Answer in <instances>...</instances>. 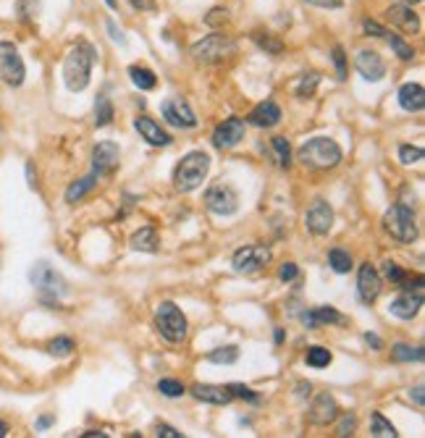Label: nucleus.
Instances as JSON below:
<instances>
[{"label":"nucleus","mask_w":425,"mask_h":438,"mask_svg":"<svg viewBox=\"0 0 425 438\" xmlns=\"http://www.w3.org/2000/svg\"><path fill=\"white\" fill-rule=\"evenodd\" d=\"M53 422H56V418H53V415H45V418H40V420H37V430H45V428H50V425H53Z\"/></svg>","instance_id":"nucleus-54"},{"label":"nucleus","mask_w":425,"mask_h":438,"mask_svg":"<svg viewBox=\"0 0 425 438\" xmlns=\"http://www.w3.org/2000/svg\"><path fill=\"white\" fill-rule=\"evenodd\" d=\"M339 418V404H336V399H333L331 394L323 391L315 396V401L310 404V412H307V420L313 422V425H328V422H333V420Z\"/></svg>","instance_id":"nucleus-16"},{"label":"nucleus","mask_w":425,"mask_h":438,"mask_svg":"<svg viewBox=\"0 0 425 438\" xmlns=\"http://www.w3.org/2000/svg\"><path fill=\"white\" fill-rule=\"evenodd\" d=\"M328 265H331L336 273H349L352 271V255L347 250H342V247H333L331 252H328Z\"/></svg>","instance_id":"nucleus-30"},{"label":"nucleus","mask_w":425,"mask_h":438,"mask_svg":"<svg viewBox=\"0 0 425 438\" xmlns=\"http://www.w3.org/2000/svg\"><path fill=\"white\" fill-rule=\"evenodd\" d=\"M244 131H247L244 118L232 116V118H226L223 123L215 126V131H212V145L218 150H232L244 140Z\"/></svg>","instance_id":"nucleus-11"},{"label":"nucleus","mask_w":425,"mask_h":438,"mask_svg":"<svg viewBox=\"0 0 425 438\" xmlns=\"http://www.w3.org/2000/svg\"><path fill=\"white\" fill-rule=\"evenodd\" d=\"M333 63H336V71H339V79H347V56L339 45L333 47Z\"/></svg>","instance_id":"nucleus-46"},{"label":"nucleus","mask_w":425,"mask_h":438,"mask_svg":"<svg viewBox=\"0 0 425 438\" xmlns=\"http://www.w3.org/2000/svg\"><path fill=\"white\" fill-rule=\"evenodd\" d=\"M29 281H32V286L40 291V302H42V305H50V308H58V299L68 291L66 289V281L61 279L56 273V268L45 260H40L32 265Z\"/></svg>","instance_id":"nucleus-4"},{"label":"nucleus","mask_w":425,"mask_h":438,"mask_svg":"<svg viewBox=\"0 0 425 438\" xmlns=\"http://www.w3.org/2000/svg\"><path fill=\"white\" fill-rule=\"evenodd\" d=\"M381 289H383L381 273L370 262H362L360 273H357V294H360V299L365 305H373L381 297Z\"/></svg>","instance_id":"nucleus-14"},{"label":"nucleus","mask_w":425,"mask_h":438,"mask_svg":"<svg viewBox=\"0 0 425 438\" xmlns=\"http://www.w3.org/2000/svg\"><path fill=\"white\" fill-rule=\"evenodd\" d=\"M365 341H368V344L373 346V349H383V341H381V339L376 334H365Z\"/></svg>","instance_id":"nucleus-53"},{"label":"nucleus","mask_w":425,"mask_h":438,"mask_svg":"<svg viewBox=\"0 0 425 438\" xmlns=\"http://www.w3.org/2000/svg\"><path fill=\"white\" fill-rule=\"evenodd\" d=\"M97 174H90V176H84V178H79V181H74V184H71V187L66 189V202H71V205H74V202H79V200H82L84 195H87V192H92L95 189V184H97Z\"/></svg>","instance_id":"nucleus-26"},{"label":"nucleus","mask_w":425,"mask_h":438,"mask_svg":"<svg viewBox=\"0 0 425 438\" xmlns=\"http://www.w3.org/2000/svg\"><path fill=\"white\" fill-rule=\"evenodd\" d=\"M318 82H321V74H315V71H310V74H305L302 79H299V84H297L294 95L299 97V100H307V97H313L315 90H318Z\"/></svg>","instance_id":"nucleus-35"},{"label":"nucleus","mask_w":425,"mask_h":438,"mask_svg":"<svg viewBox=\"0 0 425 438\" xmlns=\"http://www.w3.org/2000/svg\"><path fill=\"white\" fill-rule=\"evenodd\" d=\"M108 32H111V37L119 42V45H126V37H124V32L116 27V21H108Z\"/></svg>","instance_id":"nucleus-51"},{"label":"nucleus","mask_w":425,"mask_h":438,"mask_svg":"<svg viewBox=\"0 0 425 438\" xmlns=\"http://www.w3.org/2000/svg\"><path fill=\"white\" fill-rule=\"evenodd\" d=\"M208 360L215 365H234L237 360H239V349H237L234 344L218 346V349H212L210 355H208Z\"/></svg>","instance_id":"nucleus-34"},{"label":"nucleus","mask_w":425,"mask_h":438,"mask_svg":"<svg viewBox=\"0 0 425 438\" xmlns=\"http://www.w3.org/2000/svg\"><path fill=\"white\" fill-rule=\"evenodd\" d=\"M157 391L163 394V396H168V399H176V396H184L186 389L184 383L174 381V378H163V381H157Z\"/></svg>","instance_id":"nucleus-39"},{"label":"nucleus","mask_w":425,"mask_h":438,"mask_svg":"<svg viewBox=\"0 0 425 438\" xmlns=\"http://www.w3.org/2000/svg\"><path fill=\"white\" fill-rule=\"evenodd\" d=\"M160 111H163V118L171 126H179V129H194L197 126V116H194V111L189 108L184 97H171V100L163 103Z\"/></svg>","instance_id":"nucleus-12"},{"label":"nucleus","mask_w":425,"mask_h":438,"mask_svg":"<svg viewBox=\"0 0 425 438\" xmlns=\"http://www.w3.org/2000/svg\"><path fill=\"white\" fill-rule=\"evenodd\" d=\"M129 76H131V82L137 84L139 90H145V92H150V90H155V87H157L155 71H152V68H148V66H131Z\"/></svg>","instance_id":"nucleus-28"},{"label":"nucleus","mask_w":425,"mask_h":438,"mask_svg":"<svg viewBox=\"0 0 425 438\" xmlns=\"http://www.w3.org/2000/svg\"><path fill=\"white\" fill-rule=\"evenodd\" d=\"M423 308V294H412V291H402L394 302H391V315H397L399 320H412Z\"/></svg>","instance_id":"nucleus-22"},{"label":"nucleus","mask_w":425,"mask_h":438,"mask_svg":"<svg viewBox=\"0 0 425 438\" xmlns=\"http://www.w3.org/2000/svg\"><path fill=\"white\" fill-rule=\"evenodd\" d=\"M270 257L273 255L265 244H252V247H241V250L234 252L232 265L237 273H258L268 265Z\"/></svg>","instance_id":"nucleus-10"},{"label":"nucleus","mask_w":425,"mask_h":438,"mask_svg":"<svg viewBox=\"0 0 425 438\" xmlns=\"http://www.w3.org/2000/svg\"><path fill=\"white\" fill-rule=\"evenodd\" d=\"M237 53V42L223 32H212L192 45V58L197 63H218Z\"/></svg>","instance_id":"nucleus-7"},{"label":"nucleus","mask_w":425,"mask_h":438,"mask_svg":"<svg viewBox=\"0 0 425 438\" xmlns=\"http://www.w3.org/2000/svg\"><path fill=\"white\" fill-rule=\"evenodd\" d=\"M354 66L362 79H368V82H381L386 76V63L376 50H360L354 58Z\"/></svg>","instance_id":"nucleus-17"},{"label":"nucleus","mask_w":425,"mask_h":438,"mask_svg":"<svg viewBox=\"0 0 425 438\" xmlns=\"http://www.w3.org/2000/svg\"><path fill=\"white\" fill-rule=\"evenodd\" d=\"M362 27H365V32H368V35H373V37H386V35H388V29L381 27L378 21L365 19V21H362Z\"/></svg>","instance_id":"nucleus-48"},{"label":"nucleus","mask_w":425,"mask_h":438,"mask_svg":"<svg viewBox=\"0 0 425 438\" xmlns=\"http://www.w3.org/2000/svg\"><path fill=\"white\" fill-rule=\"evenodd\" d=\"M121 150L116 142H97L92 150V168L97 176H108L119 168Z\"/></svg>","instance_id":"nucleus-15"},{"label":"nucleus","mask_w":425,"mask_h":438,"mask_svg":"<svg viewBox=\"0 0 425 438\" xmlns=\"http://www.w3.org/2000/svg\"><path fill=\"white\" fill-rule=\"evenodd\" d=\"M305 226L307 231L315 233V236H325L333 226V207L325 200H315L310 210L305 213Z\"/></svg>","instance_id":"nucleus-13"},{"label":"nucleus","mask_w":425,"mask_h":438,"mask_svg":"<svg viewBox=\"0 0 425 438\" xmlns=\"http://www.w3.org/2000/svg\"><path fill=\"white\" fill-rule=\"evenodd\" d=\"M27 76L24 61H21L19 50L13 42H0V79L8 87H21Z\"/></svg>","instance_id":"nucleus-8"},{"label":"nucleus","mask_w":425,"mask_h":438,"mask_svg":"<svg viewBox=\"0 0 425 438\" xmlns=\"http://www.w3.org/2000/svg\"><path fill=\"white\" fill-rule=\"evenodd\" d=\"M354 428H357V418L352 415V412H344L342 420H339V425H336V436H352L354 433Z\"/></svg>","instance_id":"nucleus-44"},{"label":"nucleus","mask_w":425,"mask_h":438,"mask_svg":"<svg viewBox=\"0 0 425 438\" xmlns=\"http://www.w3.org/2000/svg\"><path fill=\"white\" fill-rule=\"evenodd\" d=\"M247 123L258 126V129H273V126L281 123V108L273 100H263V103H258L250 111Z\"/></svg>","instance_id":"nucleus-18"},{"label":"nucleus","mask_w":425,"mask_h":438,"mask_svg":"<svg viewBox=\"0 0 425 438\" xmlns=\"http://www.w3.org/2000/svg\"><path fill=\"white\" fill-rule=\"evenodd\" d=\"M27 176H29V184L35 187V168H32V163H27Z\"/></svg>","instance_id":"nucleus-56"},{"label":"nucleus","mask_w":425,"mask_h":438,"mask_svg":"<svg viewBox=\"0 0 425 438\" xmlns=\"http://www.w3.org/2000/svg\"><path fill=\"white\" fill-rule=\"evenodd\" d=\"M297 276H299V268H297L294 262H284V265L278 268V279L284 281V284H289V281H294Z\"/></svg>","instance_id":"nucleus-47"},{"label":"nucleus","mask_w":425,"mask_h":438,"mask_svg":"<svg viewBox=\"0 0 425 438\" xmlns=\"http://www.w3.org/2000/svg\"><path fill=\"white\" fill-rule=\"evenodd\" d=\"M284 341V328H276V344Z\"/></svg>","instance_id":"nucleus-58"},{"label":"nucleus","mask_w":425,"mask_h":438,"mask_svg":"<svg viewBox=\"0 0 425 438\" xmlns=\"http://www.w3.org/2000/svg\"><path fill=\"white\" fill-rule=\"evenodd\" d=\"M370 433L376 438H394L397 436V428L381 412H373V418H370Z\"/></svg>","instance_id":"nucleus-31"},{"label":"nucleus","mask_w":425,"mask_h":438,"mask_svg":"<svg viewBox=\"0 0 425 438\" xmlns=\"http://www.w3.org/2000/svg\"><path fill=\"white\" fill-rule=\"evenodd\" d=\"M6 436H8V422L0 420V438H6Z\"/></svg>","instance_id":"nucleus-57"},{"label":"nucleus","mask_w":425,"mask_h":438,"mask_svg":"<svg viewBox=\"0 0 425 438\" xmlns=\"http://www.w3.org/2000/svg\"><path fill=\"white\" fill-rule=\"evenodd\" d=\"M273 150H276V158H278V166L281 168H289L292 166V147H289V140L287 137H273Z\"/></svg>","instance_id":"nucleus-38"},{"label":"nucleus","mask_w":425,"mask_h":438,"mask_svg":"<svg viewBox=\"0 0 425 438\" xmlns=\"http://www.w3.org/2000/svg\"><path fill=\"white\" fill-rule=\"evenodd\" d=\"M74 339H68V336H58V339H53L50 344H47V355H53V357H68V355H74Z\"/></svg>","instance_id":"nucleus-36"},{"label":"nucleus","mask_w":425,"mask_h":438,"mask_svg":"<svg viewBox=\"0 0 425 438\" xmlns=\"http://www.w3.org/2000/svg\"><path fill=\"white\" fill-rule=\"evenodd\" d=\"M229 391H232L234 399H244L250 401V404H260V394H255L250 386H241V383H232L229 386Z\"/></svg>","instance_id":"nucleus-41"},{"label":"nucleus","mask_w":425,"mask_h":438,"mask_svg":"<svg viewBox=\"0 0 425 438\" xmlns=\"http://www.w3.org/2000/svg\"><path fill=\"white\" fill-rule=\"evenodd\" d=\"M415 401H417V407L423 410V386H417L415 389Z\"/></svg>","instance_id":"nucleus-55"},{"label":"nucleus","mask_w":425,"mask_h":438,"mask_svg":"<svg viewBox=\"0 0 425 438\" xmlns=\"http://www.w3.org/2000/svg\"><path fill=\"white\" fill-rule=\"evenodd\" d=\"M383 229L386 233L399 244H409L417 239V224H415V213L407 205H394L388 207L386 215H383Z\"/></svg>","instance_id":"nucleus-6"},{"label":"nucleus","mask_w":425,"mask_h":438,"mask_svg":"<svg viewBox=\"0 0 425 438\" xmlns=\"http://www.w3.org/2000/svg\"><path fill=\"white\" fill-rule=\"evenodd\" d=\"M388 45H391V50H394V56L402 58V61H412L415 58V47L409 45V42H405V37H399V35H391L388 32L386 35Z\"/></svg>","instance_id":"nucleus-33"},{"label":"nucleus","mask_w":425,"mask_h":438,"mask_svg":"<svg viewBox=\"0 0 425 438\" xmlns=\"http://www.w3.org/2000/svg\"><path fill=\"white\" fill-rule=\"evenodd\" d=\"M208 171H210V155L203 152V150H192L176 166L174 187L179 192H184V195L186 192H194V189L203 187V181L208 178Z\"/></svg>","instance_id":"nucleus-3"},{"label":"nucleus","mask_w":425,"mask_h":438,"mask_svg":"<svg viewBox=\"0 0 425 438\" xmlns=\"http://www.w3.org/2000/svg\"><path fill=\"white\" fill-rule=\"evenodd\" d=\"M399 3H407V6H412V3H420V0H399Z\"/></svg>","instance_id":"nucleus-59"},{"label":"nucleus","mask_w":425,"mask_h":438,"mask_svg":"<svg viewBox=\"0 0 425 438\" xmlns=\"http://www.w3.org/2000/svg\"><path fill=\"white\" fill-rule=\"evenodd\" d=\"M129 3L137 11H155V0H129Z\"/></svg>","instance_id":"nucleus-52"},{"label":"nucleus","mask_w":425,"mask_h":438,"mask_svg":"<svg viewBox=\"0 0 425 438\" xmlns=\"http://www.w3.org/2000/svg\"><path fill=\"white\" fill-rule=\"evenodd\" d=\"M333 360V355L325 349V346H310L305 355V363L310 365V367H315V370H321V367H328Z\"/></svg>","instance_id":"nucleus-32"},{"label":"nucleus","mask_w":425,"mask_h":438,"mask_svg":"<svg viewBox=\"0 0 425 438\" xmlns=\"http://www.w3.org/2000/svg\"><path fill=\"white\" fill-rule=\"evenodd\" d=\"M397 100L407 113H420L425 108L423 84H417V82L402 84V87H399V92H397Z\"/></svg>","instance_id":"nucleus-23"},{"label":"nucleus","mask_w":425,"mask_h":438,"mask_svg":"<svg viewBox=\"0 0 425 438\" xmlns=\"http://www.w3.org/2000/svg\"><path fill=\"white\" fill-rule=\"evenodd\" d=\"M383 279H388L391 284H397V286H399V284L407 279V273L402 271V268H399L394 260H386V262H383Z\"/></svg>","instance_id":"nucleus-43"},{"label":"nucleus","mask_w":425,"mask_h":438,"mask_svg":"<svg viewBox=\"0 0 425 438\" xmlns=\"http://www.w3.org/2000/svg\"><path fill=\"white\" fill-rule=\"evenodd\" d=\"M302 323H305L307 328H323V326H342V323H347V317L342 315V312H336L333 308H315V310H307V312H302Z\"/></svg>","instance_id":"nucleus-24"},{"label":"nucleus","mask_w":425,"mask_h":438,"mask_svg":"<svg viewBox=\"0 0 425 438\" xmlns=\"http://www.w3.org/2000/svg\"><path fill=\"white\" fill-rule=\"evenodd\" d=\"M344 152L339 147V142L331 137H313L307 140L302 147L297 150V160L310 171H328L342 163Z\"/></svg>","instance_id":"nucleus-1"},{"label":"nucleus","mask_w":425,"mask_h":438,"mask_svg":"<svg viewBox=\"0 0 425 438\" xmlns=\"http://www.w3.org/2000/svg\"><path fill=\"white\" fill-rule=\"evenodd\" d=\"M40 13V0H16V16L19 21H32Z\"/></svg>","instance_id":"nucleus-40"},{"label":"nucleus","mask_w":425,"mask_h":438,"mask_svg":"<svg viewBox=\"0 0 425 438\" xmlns=\"http://www.w3.org/2000/svg\"><path fill=\"white\" fill-rule=\"evenodd\" d=\"M205 205L210 213L226 218V215H234L239 210V195L232 184H215L205 192Z\"/></svg>","instance_id":"nucleus-9"},{"label":"nucleus","mask_w":425,"mask_h":438,"mask_svg":"<svg viewBox=\"0 0 425 438\" xmlns=\"http://www.w3.org/2000/svg\"><path fill=\"white\" fill-rule=\"evenodd\" d=\"M105 3H108V6H111V8H116V0H105Z\"/></svg>","instance_id":"nucleus-60"},{"label":"nucleus","mask_w":425,"mask_h":438,"mask_svg":"<svg viewBox=\"0 0 425 438\" xmlns=\"http://www.w3.org/2000/svg\"><path fill=\"white\" fill-rule=\"evenodd\" d=\"M307 6H315V8H342L344 0H305Z\"/></svg>","instance_id":"nucleus-49"},{"label":"nucleus","mask_w":425,"mask_h":438,"mask_svg":"<svg viewBox=\"0 0 425 438\" xmlns=\"http://www.w3.org/2000/svg\"><path fill=\"white\" fill-rule=\"evenodd\" d=\"M252 39H255L260 50H265L268 56H278V53H284V42H281V39H276V37H270V35L255 32V35H252Z\"/></svg>","instance_id":"nucleus-37"},{"label":"nucleus","mask_w":425,"mask_h":438,"mask_svg":"<svg viewBox=\"0 0 425 438\" xmlns=\"http://www.w3.org/2000/svg\"><path fill=\"white\" fill-rule=\"evenodd\" d=\"M192 396L197 401H205V404H215V407H223V404H232L234 401L229 386H212V383L192 386Z\"/></svg>","instance_id":"nucleus-21"},{"label":"nucleus","mask_w":425,"mask_h":438,"mask_svg":"<svg viewBox=\"0 0 425 438\" xmlns=\"http://www.w3.org/2000/svg\"><path fill=\"white\" fill-rule=\"evenodd\" d=\"M386 19L391 21L394 27L402 29V32H407V35L420 32V19H417V13L412 11V6H407V3L391 6V8L386 11Z\"/></svg>","instance_id":"nucleus-19"},{"label":"nucleus","mask_w":425,"mask_h":438,"mask_svg":"<svg viewBox=\"0 0 425 438\" xmlns=\"http://www.w3.org/2000/svg\"><path fill=\"white\" fill-rule=\"evenodd\" d=\"M111 121H113V103L105 95H97V100H95V126L102 129V126H111Z\"/></svg>","instance_id":"nucleus-29"},{"label":"nucleus","mask_w":425,"mask_h":438,"mask_svg":"<svg viewBox=\"0 0 425 438\" xmlns=\"http://www.w3.org/2000/svg\"><path fill=\"white\" fill-rule=\"evenodd\" d=\"M95 66V47L90 42H79L68 50V56L64 61V82L71 92H82L90 84Z\"/></svg>","instance_id":"nucleus-2"},{"label":"nucleus","mask_w":425,"mask_h":438,"mask_svg":"<svg viewBox=\"0 0 425 438\" xmlns=\"http://www.w3.org/2000/svg\"><path fill=\"white\" fill-rule=\"evenodd\" d=\"M155 433H157V438H181V433H179V430L171 428V425H163V422H160V425L155 428Z\"/></svg>","instance_id":"nucleus-50"},{"label":"nucleus","mask_w":425,"mask_h":438,"mask_svg":"<svg viewBox=\"0 0 425 438\" xmlns=\"http://www.w3.org/2000/svg\"><path fill=\"white\" fill-rule=\"evenodd\" d=\"M423 346H412V344H394L391 346V360L394 363H423Z\"/></svg>","instance_id":"nucleus-27"},{"label":"nucleus","mask_w":425,"mask_h":438,"mask_svg":"<svg viewBox=\"0 0 425 438\" xmlns=\"http://www.w3.org/2000/svg\"><path fill=\"white\" fill-rule=\"evenodd\" d=\"M134 129H137L139 137H142V140H148L152 147H168V145H171V134L160 129V123L152 121V118H148V116H139V118H134Z\"/></svg>","instance_id":"nucleus-20"},{"label":"nucleus","mask_w":425,"mask_h":438,"mask_svg":"<svg viewBox=\"0 0 425 438\" xmlns=\"http://www.w3.org/2000/svg\"><path fill=\"white\" fill-rule=\"evenodd\" d=\"M229 21V11L226 8H212L208 16H205V24L208 27H212V29H218V27H223Z\"/></svg>","instance_id":"nucleus-45"},{"label":"nucleus","mask_w":425,"mask_h":438,"mask_svg":"<svg viewBox=\"0 0 425 438\" xmlns=\"http://www.w3.org/2000/svg\"><path fill=\"white\" fill-rule=\"evenodd\" d=\"M399 160H402L405 166L420 163V160H423V147H409V145H402V147H399Z\"/></svg>","instance_id":"nucleus-42"},{"label":"nucleus","mask_w":425,"mask_h":438,"mask_svg":"<svg viewBox=\"0 0 425 438\" xmlns=\"http://www.w3.org/2000/svg\"><path fill=\"white\" fill-rule=\"evenodd\" d=\"M155 328L157 334L163 336L171 344H181L186 339V315L176 308V302H160L155 310Z\"/></svg>","instance_id":"nucleus-5"},{"label":"nucleus","mask_w":425,"mask_h":438,"mask_svg":"<svg viewBox=\"0 0 425 438\" xmlns=\"http://www.w3.org/2000/svg\"><path fill=\"white\" fill-rule=\"evenodd\" d=\"M131 250L150 252V255L160 250V236H157L155 226H142V229L131 236Z\"/></svg>","instance_id":"nucleus-25"}]
</instances>
